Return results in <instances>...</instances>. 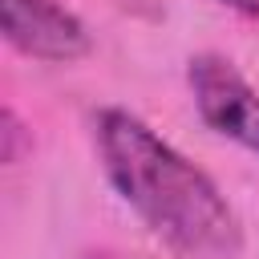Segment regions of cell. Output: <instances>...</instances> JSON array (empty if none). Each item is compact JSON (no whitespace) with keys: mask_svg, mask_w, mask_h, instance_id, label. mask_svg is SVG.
I'll list each match as a JSON object with an SVG mask.
<instances>
[{"mask_svg":"<svg viewBox=\"0 0 259 259\" xmlns=\"http://www.w3.org/2000/svg\"><path fill=\"white\" fill-rule=\"evenodd\" d=\"M97 150L117 194L166 239L182 259H235L243 227L219 186L162 142L142 117L105 109L97 117Z\"/></svg>","mask_w":259,"mask_h":259,"instance_id":"cell-1","label":"cell"},{"mask_svg":"<svg viewBox=\"0 0 259 259\" xmlns=\"http://www.w3.org/2000/svg\"><path fill=\"white\" fill-rule=\"evenodd\" d=\"M219 4H227V8H235L243 16H259V0H219Z\"/></svg>","mask_w":259,"mask_h":259,"instance_id":"cell-4","label":"cell"},{"mask_svg":"<svg viewBox=\"0 0 259 259\" xmlns=\"http://www.w3.org/2000/svg\"><path fill=\"white\" fill-rule=\"evenodd\" d=\"M0 28L36 61H77L89 53L85 24L57 0H0Z\"/></svg>","mask_w":259,"mask_h":259,"instance_id":"cell-3","label":"cell"},{"mask_svg":"<svg viewBox=\"0 0 259 259\" xmlns=\"http://www.w3.org/2000/svg\"><path fill=\"white\" fill-rule=\"evenodd\" d=\"M186 77H190V93H194L202 121L214 134L259 154V93L247 85V77L219 53L190 57Z\"/></svg>","mask_w":259,"mask_h":259,"instance_id":"cell-2","label":"cell"},{"mask_svg":"<svg viewBox=\"0 0 259 259\" xmlns=\"http://www.w3.org/2000/svg\"><path fill=\"white\" fill-rule=\"evenodd\" d=\"M93 259H117V255H93Z\"/></svg>","mask_w":259,"mask_h":259,"instance_id":"cell-5","label":"cell"}]
</instances>
